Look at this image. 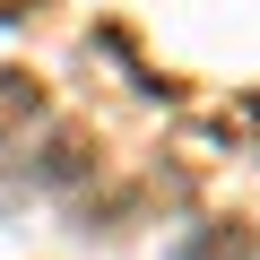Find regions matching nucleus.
Wrapping results in <instances>:
<instances>
[{"label":"nucleus","instance_id":"1","mask_svg":"<svg viewBox=\"0 0 260 260\" xmlns=\"http://www.w3.org/2000/svg\"><path fill=\"white\" fill-rule=\"evenodd\" d=\"M182 260H243V234H200Z\"/></svg>","mask_w":260,"mask_h":260}]
</instances>
